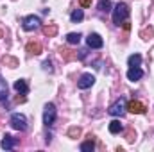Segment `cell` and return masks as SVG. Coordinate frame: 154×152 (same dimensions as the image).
Segmentation results:
<instances>
[{"label": "cell", "mask_w": 154, "mask_h": 152, "mask_svg": "<svg viewBox=\"0 0 154 152\" xmlns=\"http://www.w3.org/2000/svg\"><path fill=\"white\" fill-rule=\"evenodd\" d=\"M59 52H61V57H65V59H68V61H70V59H75V57H77L75 54H72V52H70V50H66V48H61Z\"/></svg>", "instance_id": "7402d4cb"}, {"label": "cell", "mask_w": 154, "mask_h": 152, "mask_svg": "<svg viewBox=\"0 0 154 152\" xmlns=\"http://www.w3.org/2000/svg\"><path fill=\"white\" fill-rule=\"evenodd\" d=\"M2 36H4V32H2V31H0V38H2Z\"/></svg>", "instance_id": "484cf974"}, {"label": "cell", "mask_w": 154, "mask_h": 152, "mask_svg": "<svg viewBox=\"0 0 154 152\" xmlns=\"http://www.w3.org/2000/svg\"><path fill=\"white\" fill-rule=\"evenodd\" d=\"M11 127L16 131H25L27 129V118L22 113H13L11 114Z\"/></svg>", "instance_id": "3957f363"}, {"label": "cell", "mask_w": 154, "mask_h": 152, "mask_svg": "<svg viewBox=\"0 0 154 152\" xmlns=\"http://www.w3.org/2000/svg\"><path fill=\"white\" fill-rule=\"evenodd\" d=\"M14 90H16L18 93H22V95H25V93L29 91V86H27V82H25L23 79H18V81L14 82Z\"/></svg>", "instance_id": "4fadbf2b"}, {"label": "cell", "mask_w": 154, "mask_h": 152, "mask_svg": "<svg viewBox=\"0 0 154 152\" xmlns=\"http://www.w3.org/2000/svg\"><path fill=\"white\" fill-rule=\"evenodd\" d=\"M0 147H2L4 150H11V149L14 147V138H13L11 134H5V136L2 138V141H0Z\"/></svg>", "instance_id": "30bf717a"}, {"label": "cell", "mask_w": 154, "mask_h": 152, "mask_svg": "<svg viewBox=\"0 0 154 152\" xmlns=\"http://www.w3.org/2000/svg\"><path fill=\"white\" fill-rule=\"evenodd\" d=\"M93 84H95V77L91 75V74H82L81 79L77 81L79 90H88V88H91Z\"/></svg>", "instance_id": "8992f818"}, {"label": "cell", "mask_w": 154, "mask_h": 152, "mask_svg": "<svg viewBox=\"0 0 154 152\" xmlns=\"http://www.w3.org/2000/svg\"><path fill=\"white\" fill-rule=\"evenodd\" d=\"M81 5L82 7H90L91 5V0H81Z\"/></svg>", "instance_id": "d4e9b609"}, {"label": "cell", "mask_w": 154, "mask_h": 152, "mask_svg": "<svg viewBox=\"0 0 154 152\" xmlns=\"http://www.w3.org/2000/svg\"><path fill=\"white\" fill-rule=\"evenodd\" d=\"M127 111H131L134 114H142V113H145V106L142 102H138V100H131L127 104Z\"/></svg>", "instance_id": "ba28073f"}, {"label": "cell", "mask_w": 154, "mask_h": 152, "mask_svg": "<svg viewBox=\"0 0 154 152\" xmlns=\"http://www.w3.org/2000/svg\"><path fill=\"white\" fill-rule=\"evenodd\" d=\"M124 131V125L120 123V120H113L111 123H109V132L111 134H118V132H122Z\"/></svg>", "instance_id": "5bb4252c"}, {"label": "cell", "mask_w": 154, "mask_h": 152, "mask_svg": "<svg viewBox=\"0 0 154 152\" xmlns=\"http://www.w3.org/2000/svg\"><path fill=\"white\" fill-rule=\"evenodd\" d=\"M43 68L48 70V72H52V63H50V61H45V63H43Z\"/></svg>", "instance_id": "cb8c5ba5"}, {"label": "cell", "mask_w": 154, "mask_h": 152, "mask_svg": "<svg viewBox=\"0 0 154 152\" xmlns=\"http://www.w3.org/2000/svg\"><path fill=\"white\" fill-rule=\"evenodd\" d=\"M66 41H68L70 45H79V41H81V34H79V32H70V34L66 36Z\"/></svg>", "instance_id": "2e32d148"}, {"label": "cell", "mask_w": 154, "mask_h": 152, "mask_svg": "<svg viewBox=\"0 0 154 152\" xmlns=\"http://www.w3.org/2000/svg\"><path fill=\"white\" fill-rule=\"evenodd\" d=\"M54 122H56V106L54 104H47L45 109H43V123L47 127H50Z\"/></svg>", "instance_id": "5b68a950"}, {"label": "cell", "mask_w": 154, "mask_h": 152, "mask_svg": "<svg viewBox=\"0 0 154 152\" xmlns=\"http://www.w3.org/2000/svg\"><path fill=\"white\" fill-rule=\"evenodd\" d=\"M99 9H100V11H106V13L111 11V2H109V0H100V2H99Z\"/></svg>", "instance_id": "d6986e66"}, {"label": "cell", "mask_w": 154, "mask_h": 152, "mask_svg": "<svg viewBox=\"0 0 154 152\" xmlns=\"http://www.w3.org/2000/svg\"><path fill=\"white\" fill-rule=\"evenodd\" d=\"M43 32H45V36H56V32H57V27L56 25H47L45 29H43Z\"/></svg>", "instance_id": "44dd1931"}, {"label": "cell", "mask_w": 154, "mask_h": 152, "mask_svg": "<svg viewBox=\"0 0 154 152\" xmlns=\"http://www.w3.org/2000/svg\"><path fill=\"white\" fill-rule=\"evenodd\" d=\"M127 16H129V7H127V4L118 2L115 5V9H113V23H116V25L124 23V22L127 20Z\"/></svg>", "instance_id": "6da1fadb"}, {"label": "cell", "mask_w": 154, "mask_h": 152, "mask_svg": "<svg viewBox=\"0 0 154 152\" xmlns=\"http://www.w3.org/2000/svg\"><path fill=\"white\" fill-rule=\"evenodd\" d=\"M142 77H143V72H142L140 66H131V68L127 70V79H129V81H140Z\"/></svg>", "instance_id": "9c48e42d"}, {"label": "cell", "mask_w": 154, "mask_h": 152, "mask_svg": "<svg viewBox=\"0 0 154 152\" xmlns=\"http://www.w3.org/2000/svg\"><path fill=\"white\" fill-rule=\"evenodd\" d=\"M9 97V88H7V82L4 81V77L0 75V102H5Z\"/></svg>", "instance_id": "8fae6325"}, {"label": "cell", "mask_w": 154, "mask_h": 152, "mask_svg": "<svg viewBox=\"0 0 154 152\" xmlns=\"http://www.w3.org/2000/svg\"><path fill=\"white\" fill-rule=\"evenodd\" d=\"M41 43H38V41H31V43H27V52L29 54H34V56H38V54H41Z\"/></svg>", "instance_id": "7c38bea8"}, {"label": "cell", "mask_w": 154, "mask_h": 152, "mask_svg": "<svg viewBox=\"0 0 154 152\" xmlns=\"http://www.w3.org/2000/svg\"><path fill=\"white\" fill-rule=\"evenodd\" d=\"M68 136L70 138H79L81 136V127H70L68 129Z\"/></svg>", "instance_id": "603a6c76"}, {"label": "cell", "mask_w": 154, "mask_h": 152, "mask_svg": "<svg viewBox=\"0 0 154 152\" xmlns=\"http://www.w3.org/2000/svg\"><path fill=\"white\" fill-rule=\"evenodd\" d=\"M127 63H129V66H140L142 65V56L140 54H133V56H129Z\"/></svg>", "instance_id": "9a60e30c"}, {"label": "cell", "mask_w": 154, "mask_h": 152, "mask_svg": "<svg viewBox=\"0 0 154 152\" xmlns=\"http://www.w3.org/2000/svg\"><path fill=\"white\" fill-rule=\"evenodd\" d=\"M125 111H127V102H125L124 97L116 99L115 102L109 106V114H111V116H124Z\"/></svg>", "instance_id": "7a4b0ae2"}, {"label": "cell", "mask_w": 154, "mask_h": 152, "mask_svg": "<svg viewBox=\"0 0 154 152\" xmlns=\"http://www.w3.org/2000/svg\"><path fill=\"white\" fill-rule=\"evenodd\" d=\"M22 27H23V31H36V29L41 27V20L38 16H34V14H29V16L23 18Z\"/></svg>", "instance_id": "277c9868"}, {"label": "cell", "mask_w": 154, "mask_h": 152, "mask_svg": "<svg viewBox=\"0 0 154 152\" xmlns=\"http://www.w3.org/2000/svg\"><path fill=\"white\" fill-rule=\"evenodd\" d=\"M86 45L90 47V48H100L102 45H104V41H102V38L99 36V34H90L88 38H86Z\"/></svg>", "instance_id": "52a82bcc"}, {"label": "cell", "mask_w": 154, "mask_h": 152, "mask_svg": "<svg viewBox=\"0 0 154 152\" xmlns=\"http://www.w3.org/2000/svg\"><path fill=\"white\" fill-rule=\"evenodd\" d=\"M4 63H5V65H9V68H16V66H18V59L9 57V56H5V57H4Z\"/></svg>", "instance_id": "ffe728a7"}, {"label": "cell", "mask_w": 154, "mask_h": 152, "mask_svg": "<svg viewBox=\"0 0 154 152\" xmlns=\"http://www.w3.org/2000/svg\"><path fill=\"white\" fill-rule=\"evenodd\" d=\"M82 18H84V13H82V9H75V11L70 14V20H72V22H75V23H77V22H81Z\"/></svg>", "instance_id": "e0dca14e"}, {"label": "cell", "mask_w": 154, "mask_h": 152, "mask_svg": "<svg viewBox=\"0 0 154 152\" xmlns=\"http://www.w3.org/2000/svg\"><path fill=\"white\" fill-rule=\"evenodd\" d=\"M93 149H95V143H93L91 140H88V141H84V143L81 145V150L82 152H91Z\"/></svg>", "instance_id": "ac0fdd59"}]
</instances>
